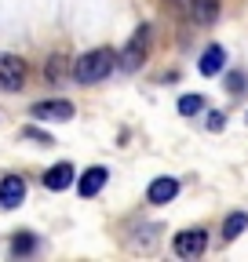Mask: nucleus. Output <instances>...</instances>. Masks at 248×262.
<instances>
[{
	"label": "nucleus",
	"mask_w": 248,
	"mask_h": 262,
	"mask_svg": "<svg viewBox=\"0 0 248 262\" xmlns=\"http://www.w3.org/2000/svg\"><path fill=\"white\" fill-rule=\"evenodd\" d=\"M157 244H161V222H142L128 237V251H135V255H150Z\"/></svg>",
	"instance_id": "nucleus-5"
},
{
	"label": "nucleus",
	"mask_w": 248,
	"mask_h": 262,
	"mask_svg": "<svg viewBox=\"0 0 248 262\" xmlns=\"http://www.w3.org/2000/svg\"><path fill=\"white\" fill-rule=\"evenodd\" d=\"M22 201H26V179L22 175H4L0 179V208L15 211Z\"/></svg>",
	"instance_id": "nucleus-9"
},
{
	"label": "nucleus",
	"mask_w": 248,
	"mask_h": 262,
	"mask_svg": "<svg viewBox=\"0 0 248 262\" xmlns=\"http://www.w3.org/2000/svg\"><path fill=\"white\" fill-rule=\"evenodd\" d=\"M223 66H226V51L223 44H208L197 58V73L201 77H215V73H223Z\"/></svg>",
	"instance_id": "nucleus-12"
},
{
	"label": "nucleus",
	"mask_w": 248,
	"mask_h": 262,
	"mask_svg": "<svg viewBox=\"0 0 248 262\" xmlns=\"http://www.w3.org/2000/svg\"><path fill=\"white\" fill-rule=\"evenodd\" d=\"M150 44H153V29H150V26H139V29L132 33V40L117 51V70L135 73L139 66L146 62V55H150Z\"/></svg>",
	"instance_id": "nucleus-2"
},
{
	"label": "nucleus",
	"mask_w": 248,
	"mask_h": 262,
	"mask_svg": "<svg viewBox=\"0 0 248 262\" xmlns=\"http://www.w3.org/2000/svg\"><path fill=\"white\" fill-rule=\"evenodd\" d=\"M244 229H248V215H244V211H234V215L223 222V241H226V244H230V241H237Z\"/></svg>",
	"instance_id": "nucleus-14"
},
{
	"label": "nucleus",
	"mask_w": 248,
	"mask_h": 262,
	"mask_svg": "<svg viewBox=\"0 0 248 262\" xmlns=\"http://www.w3.org/2000/svg\"><path fill=\"white\" fill-rule=\"evenodd\" d=\"M244 120H248V117H244Z\"/></svg>",
	"instance_id": "nucleus-21"
},
{
	"label": "nucleus",
	"mask_w": 248,
	"mask_h": 262,
	"mask_svg": "<svg viewBox=\"0 0 248 262\" xmlns=\"http://www.w3.org/2000/svg\"><path fill=\"white\" fill-rule=\"evenodd\" d=\"M226 91H230V95L248 91V77H244V73H230V77H226Z\"/></svg>",
	"instance_id": "nucleus-17"
},
{
	"label": "nucleus",
	"mask_w": 248,
	"mask_h": 262,
	"mask_svg": "<svg viewBox=\"0 0 248 262\" xmlns=\"http://www.w3.org/2000/svg\"><path fill=\"white\" fill-rule=\"evenodd\" d=\"M66 73H73L70 58H66V55H48V62H44V80H48V84H58V80H66Z\"/></svg>",
	"instance_id": "nucleus-13"
},
{
	"label": "nucleus",
	"mask_w": 248,
	"mask_h": 262,
	"mask_svg": "<svg viewBox=\"0 0 248 262\" xmlns=\"http://www.w3.org/2000/svg\"><path fill=\"white\" fill-rule=\"evenodd\" d=\"M223 124H226V120H223L219 110H212V113H208V127H212V131H223Z\"/></svg>",
	"instance_id": "nucleus-19"
},
{
	"label": "nucleus",
	"mask_w": 248,
	"mask_h": 262,
	"mask_svg": "<svg viewBox=\"0 0 248 262\" xmlns=\"http://www.w3.org/2000/svg\"><path fill=\"white\" fill-rule=\"evenodd\" d=\"M223 11V0H186V15H190L194 26H215V18H219Z\"/></svg>",
	"instance_id": "nucleus-8"
},
{
	"label": "nucleus",
	"mask_w": 248,
	"mask_h": 262,
	"mask_svg": "<svg viewBox=\"0 0 248 262\" xmlns=\"http://www.w3.org/2000/svg\"><path fill=\"white\" fill-rule=\"evenodd\" d=\"M204 110V95H182L179 98V113L182 117H197Z\"/></svg>",
	"instance_id": "nucleus-15"
},
{
	"label": "nucleus",
	"mask_w": 248,
	"mask_h": 262,
	"mask_svg": "<svg viewBox=\"0 0 248 262\" xmlns=\"http://www.w3.org/2000/svg\"><path fill=\"white\" fill-rule=\"evenodd\" d=\"M172 251L179 258H201L208 251V229L204 226H190V229H182V233H175Z\"/></svg>",
	"instance_id": "nucleus-3"
},
{
	"label": "nucleus",
	"mask_w": 248,
	"mask_h": 262,
	"mask_svg": "<svg viewBox=\"0 0 248 262\" xmlns=\"http://www.w3.org/2000/svg\"><path fill=\"white\" fill-rule=\"evenodd\" d=\"M73 102L70 98H48V102H37L33 110H29V117H37V120H55V124H62V120H73Z\"/></svg>",
	"instance_id": "nucleus-6"
},
{
	"label": "nucleus",
	"mask_w": 248,
	"mask_h": 262,
	"mask_svg": "<svg viewBox=\"0 0 248 262\" xmlns=\"http://www.w3.org/2000/svg\"><path fill=\"white\" fill-rule=\"evenodd\" d=\"M22 139H37V142H51V135H48V131H40V127H22Z\"/></svg>",
	"instance_id": "nucleus-18"
},
{
	"label": "nucleus",
	"mask_w": 248,
	"mask_h": 262,
	"mask_svg": "<svg viewBox=\"0 0 248 262\" xmlns=\"http://www.w3.org/2000/svg\"><path fill=\"white\" fill-rule=\"evenodd\" d=\"M179 189H182V182L175 175H161V179H153L146 186V201L150 204H172L175 196H179Z\"/></svg>",
	"instance_id": "nucleus-7"
},
{
	"label": "nucleus",
	"mask_w": 248,
	"mask_h": 262,
	"mask_svg": "<svg viewBox=\"0 0 248 262\" xmlns=\"http://www.w3.org/2000/svg\"><path fill=\"white\" fill-rule=\"evenodd\" d=\"M26 77H29V70L18 55H0V91H22Z\"/></svg>",
	"instance_id": "nucleus-4"
},
{
	"label": "nucleus",
	"mask_w": 248,
	"mask_h": 262,
	"mask_svg": "<svg viewBox=\"0 0 248 262\" xmlns=\"http://www.w3.org/2000/svg\"><path fill=\"white\" fill-rule=\"evenodd\" d=\"M113 66H117V51L113 48H91L84 55L73 58V80L77 84H102L110 73H113Z\"/></svg>",
	"instance_id": "nucleus-1"
},
{
	"label": "nucleus",
	"mask_w": 248,
	"mask_h": 262,
	"mask_svg": "<svg viewBox=\"0 0 248 262\" xmlns=\"http://www.w3.org/2000/svg\"><path fill=\"white\" fill-rule=\"evenodd\" d=\"M168 8H186V0H164Z\"/></svg>",
	"instance_id": "nucleus-20"
},
{
	"label": "nucleus",
	"mask_w": 248,
	"mask_h": 262,
	"mask_svg": "<svg viewBox=\"0 0 248 262\" xmlns=\"http://www.w3.org/2000/svg\"><path fill=\"white\" fill-rule=\"evenodd\" d=\"M77 182V168L70 160H62V164H55V168H48L44 171V186L51 189V193H62V189H70Z\"/></svg>",
	"instance_id": "nucleus-10"
},
{
	"label": "nucleus",
	"mask_w": 248,
	"mask_h": 262,
	"mask_svg": "<svg viewBox=\"0 0 248 262\" xmlns=\"http://www.w3.org/2000/svg\"><path fill=\"white\" fill-rule=\"evenodd\" d=\"M29 251H37V237L33 233H18L11 241V255H29Z\"/></svg>",
	"instance_id": "nucleus-16"
},
{
	"label": "nucleus",
	"mask_w": 248,
	"mask_h": 262,
	"mask_svg": "<svg viewBox=\"0 0 248 262\" xmlns=\"http://www.w3.org/2000/svg\"><path fill=\"white\" fill-rule=\"evenodd\" d=\"M106 182H110V171L102 168V164H95V168H88V171L77 179V193H80V196H99Z\"/></svg>",
	"instance_id": "nucleus-11"
}]
</instances>
